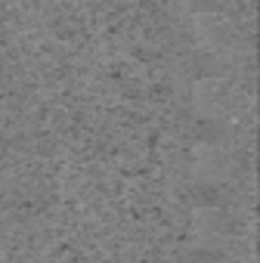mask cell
Returning a JSON list of instances; mask_svg holds the SVG:
<instances>
[{
	"label": "cell",
	"instance_id": "6da1fadb",
	"mask_svg": "<svg viewBox=\"0 0 260 263\" xmlns=\"http://www.w3.org/2000/svg\"><path fill=\"white\" fill-rule=\"evenodd\" d=\"M192 171L201 183H217L229 174V155L220 146H198L192 158Z\"/></svg>",
	"mask_w": 260,
	"mask_h": 263
},
{
	"label": "cell",
	"instance_id": "7a4b0ae2",
	"mask_svg": "<svg viewBox=\"0 0 260 263\" xmlns=\"http://www.w3.org/2000/svg\"><path fill=\"white\" fill-rule=\"evenodd\" d=\"M226 90H223V84H217V81H201L198 87H195V108L201 111V115H217L223 105H226Z\"/></svg>",
	"mask_w": 260,
	"mask_h": 263
},
{
	"label": "cell",
	"instance_id": "3957f363",
	"mask_svg": "<svg viewBox=\"0 0 260 263\" xmlns=\"http://www.w3.org/2000/svg\"><path fill=\"white\" fill-rule=\"evenodd\" d=\"M198 37H201V44H208V47L214 50V47H220V44H223L220 37H229V28H226L223 22H217V19L205 16V19L198 22Z\"/></svg>",
	"mask_w": 260,
	"mask_h": 263
},
{
	"label": "cell",
	"instance_id": "277c9868",
	"mask_svg": "<svg viewBox=\"0 0 260 263\" xmlns=\"http://www.w3.org/2000/svg\"><path fill=\"white\" fill-rule=\"evenodd\" d=\"M217 232H220L217 211H198V217H195V235L201 241H208V238H217Z\"/></svg>",
	"mask_w": 260,
	"mask_h": 263
}]
</instances>
